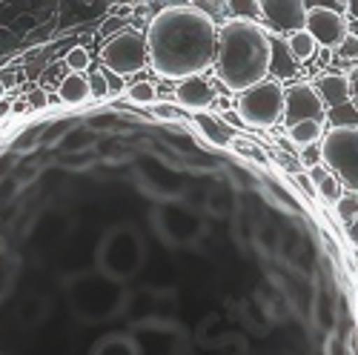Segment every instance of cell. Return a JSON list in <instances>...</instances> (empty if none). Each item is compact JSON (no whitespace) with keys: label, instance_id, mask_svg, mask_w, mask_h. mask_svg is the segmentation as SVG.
Segmentation results:
<instances>
[{"label":"cell","instance_id":"1","mask_svg":"<svg viewBox=\"0 0 358 355\" xmlns=\"http://www.w3.org/2000/svg\"><path fill=\"white\" fill-rule=\"evenodd\" d=\"M218 26L210 12L192 3L164 6L146 29L149 66L166 80L201 78L215 66Z\"/></svg>","mask_w":358,"mask_h":355},{"label":"cell","instance_id":"2","mask_svg":"<svg viewBox=\"0 0 358 355\" xmlns=\"http://www.w3.org/2000/svg\"><path fill=\"white\" fill-rule=\"evenodd\" d=\"M273 66V35L247 17H229L218 29L215 46V75L229 92H247L255 83L266 80Z\"/></svg>","mask_w":358,"mask_h":355},{"label":"cell","instance_id":"3","mask_svg":"<svg viewBox=\"0 0 358 355\" xmlns=\"http://www.w3.org/2000/svg\"><path fill=\"white\" fill-rule=\"evenodd\" d=\"M284 106H287V89L281 86V80L266 78L238 95L235 115L241 117V124L252 129H273L284 117Z\"/></svg>","mask_w":358,"mask_h":355},{"label":"cell","instance_id":"4","mask_svg":"<svg viewBox=\"0 0 358 355\" xmlns=\"http://www.w3.org/2000/svg\"><path fill=\"white\" fill-rule=\"evenodd\" d=\"M321 158L330 175H336V181L358 195V126L327 132L321 140Z\"/></svg>","mask_w":358,"mask_h":355},{"label":"cell","instance_id":"5","mask_svg":"<svg viewBox=\"0 0 358 355\" xmlns=\"http://www.w3.org/2000/svg\"><path fill=\"white\" fill-rule=\"evenodd\" d=\"M101 61L103 69L124 78V75H135L143 66H149V49H146V35L138 29L124 26L121 32H115L103 49H101Z\"/></svg>","mask_w":358,"mask_h":355},{"label":"cell","instance_id":"6","mask_svg":"<svg viewBox=\"0 0 358 355\" xmlns=\"http://www.w3.org/2000/svg\"><path fill=\"white\" fill-rule=\"evenodd\" d=\"M141 261H143V244H141V238L132 229L109 232L103 238V244H101V252H98L101 273L115 278V281L135 275Z\"/></svg>","mask_w":358,"mask_h":355},{"label":"cell","instance_id":"7","mask_svg":"<svg viewBox=\"0 0 358 355\" xmlns=\"http://www.w3.org/2000/svg\"><path fill=\"white\" fill-rule=\"evenodd\" d=\"M324 117H327V106L318 98L313 83L301 80V83H292L287 89V106H284V124H287V129H292L295 124H304V121L324 124Z\"/></svg>","mask_w":358,"mask_h":355},{"label":"cell","instance_id":"8","mask_svg":"<svg viewBox=\"0 0 358 355\" xmlns=\"http://www.w3.org/2000/svg\"><path fill=\"white\" fill-rule=\"evenodd\" d=\"M307 32L318 46L327 49H338L344 43L347 32V17L338 9H327V6H313L307 9Z\"/></svg>","mask_w":358,"mask_h":355},{"label":"cell","instance_id":"9","mask_svg":"<svg viewBox=\"0 0 358 355\" xmlns=\"http://www.w3.org/2000/svg\"><path fill=\"white\" fill-rule=\"evenodd\" d=\"M261 15L266 17L273 29L278 32H304L307 29V6L298 3V0H264L261 3Z\"/></svg>","mask_w":358,"mask_h":355},{"label":"cell","instance_id":"10","mask_svg":"<svg viewBox=\"0 0 358 355\" xmlns=\"http://www.w3.org/2000/svg\"><path fill=\"white\" fill-rule=\"evenodd\" d=\"M175 98H178V103H181V106H187V109H192V112L201 115L206 106L215 101V92H213V83L210 80H203V78H187V80L178 83Z\"/></svg>","mask_w":358,"mask_h":355},{"label":"cell","instance_id":"11","mask_svg":"<svg viewBox=\"0 0 358 355\" xmlns=\"http://www.w3.org/2000/svg\"><path fill=\"white\" fill-rule=\"evenodd\" d=\"M315 92L324 101V106H344L350 103V86H347V75H321L315 83Z\"/></svg>","mask_w":358,"mask_h":355},{"label":"cell","instance_id":"12","mask_svg":"<svg viewBox=\"0 0 358 355\" xmlns=\"http://www.w3.org/2000/svg\"><path fill=\"white\" fill-rule=\"evenodd\" d=\"M57 98H61L64 103H72V106L89 101V98H92V86H89V78L69 72V75L61 80V86H57Z\"/></svg>","mask_w":358,"mask_h":355},{"label":"cell","instance_id":"13","mask_svg":"<svg viewBox=\"0 0 358 355\" xmlns=\"http://www.w3.org/2000/svg\"><path fill=\"white\" fill-rule=\"evenodd\" d=\"M195 121H198V126L203 129V135L210 138L213 143H218V146H229V143H232L235 129H229L227 121H221V117H213V115H203V112H201Z\"/></svg>","mask_w":358,"mask_h":355},{"label":"cell","instance_id":"14","mask_svg":"<svg viewBox=\"0 0 358 355\" xmlns=\"http://www.w3.org/2000/svg\"><path fill=\"white\" fill-rule=\"evenodd\" d=\"M92 355H141L138 344L129 335H106L103 341H98V347L92 349Z\"/></svg>","mask_w":358,"mask_h":355},{"label":"cell","instance_id":"15","mask_svg":"<svg viewBox=\"0 0 358 355\" xmlns=\"http://www.w3.org/2000/svg\"><path fill=\"white\" fill-rule=\"evenodd\" d=\"M289 132V140L292 143H298L304 150V146H313V143H318L321 140V135H324V129H321V124H315V121H304V124H295L292 129H287Z\"/></svg>","mask_w":358,"mask_h":355},{"label":"cell","instance_id":"16","mask_svg":"<svg viewBox=\"0 0 358 355\" xmlns=\"http://www.w3.org/2000/svg\"><path fill=\"white\" fill-rule=\"evenodd\" d=\"M287 46H289V55L295 57V61H310V57L315 55V49H318V43L313 41V35L307 32V29H304V32L289 35Z\"/></svg>","mask_w":358,"mask_h":355},{"label":"cell","instance_id":"17","mask_svg":"<svg viewBox=\"0 0 358 355\" xmlns=\"http://www.w3.org/2000/svg\"><path fill=\"white\" fill-rule=\"evenodd\" d=\"M289 46L287 43H278V38H273V66H270V72H275L278 78H289L292 72H295V57H287L284 52H287Z\"/></svg>","mask_w":358,"mask_h":355},{"label":"cell","instance_id":"18","mask_svg":"<svg viewBox=\"0 0 358 355\" xmlns=\"http://www.w3.org/2000/svg\"><path fill=\"white\" fill-rule=\"evenodd\" d=\"M129 101L132 103H138V106H152L155 103V98H158V86L155 83H149V80H138V83H132L129 86Z\"/></svg>","mask_w":358,"mask_h":355},{"label":"cell","instance_id":"19","mask_svg":"<svg viewBox=\"0 0 358 355\" xmlns=\"http://www.w3.org/2000/svg\"><path fill=\"white\" fill-rule=\"evenodd\" d=\"M327 117H330L333 129H341V126H358V109L352 103H344V106H336V109H327Z\"/></svg>","mask_w":358,"mask_h":355},{"label":"cell","instance_id":"20","mask_svg":"<svg viewBox=\"0 0 358 355\" xmlns=\"http://www.w3.org/2000/svg\"><path fill=\"white\" fill-rule=\"evenodd\" d=\"M64 64H66L75 75H86V69H89V52H86L83 46H75V49H69V52H66Z\"/></svg>","mask_w":358,"mask_h":355},{"label":"cell","instance_id":"21","mask_svg":"<svg viewBox=\"0 0 358 355\" xmlns=\"http://www.w3.org/2000/svg\"><path fill=\"white\" fill-rule=\"evenodd\" d=\"M336 206H338V215H341L347 224L358 221V198H355V195H344V198H338Z\"/></svg>","mask_w":358,"mask_h":355},{"label":"cell","instance_id":"22","mask_svg":"<svg viewBox=\"0 0 358 355\" xmlns=\"http://www.w3.org/2000/svg\"><path fill=\"white\" fill-rule=\"evenodd\" d=\"M318 195L327 198V201H338L341 198V184L336 181V175H327L324 181L318 184Z\"/></svg>","mask_w":358,"mask_h":355},{"label":"cell","instance_id":"23","mask_svg":"<svg viewBox=\"0 0 358 355\" xmlns=\"http://www.w3.org/2000/svg\"><path fill=\"white\" fill-rule=\"evenodd\" d=\"M336 52H338V57H344V61H358V35H347Z\"/></svg>","mask_w":358,"mask_h":355},{"label":"cell","instance_id":"24","mask_svg":"<svg viewBox=\"0 0 358 355\" xmlns=\"http://www.w3.org/2000/svg\"><path fill=\"white\" fill-rule=\"evenodd\" d=\"M301 164L307 166V169H315V166H321L324 164V158H321V146H304L301 150Z\"/></svg>","mask_w":358,"mask_h":355},{"label":"cell","instance_id":"25","mask_svg":"<svg viewBox=\"0 0 358 355\" xmlns=\"http://www.w3.org/2000/svg\"><path fill=\"white\" fill-rule=\"evenodd\" d=\"M229 9L235 12V17H244L247 15V20H252L261 12V3H241V0H238V3H229Z\"/></svg>","mask_w":358,"mask_h":355},{"label":"cell","instance_id":"26","mask_svg":"<svg viewBox=\"0 0 358 355\" xmlns=\"http://www.w3.org/2000/svg\"><path fill=\"white\" fill-rule=\"evenodd\" d=\"M347 86H350V103L358 109V64H352V69L347 72Z\"/></svg>","mask_w":358,"mask_h":355},{"label":"cell","instance_id":"27","mask_svg":"<svg viewBox=\"0 0 358 355\" xmlns=\"http://www.w3.org/2000/svg\"><path fill=\"white\" fill-rule=\"evenodd\" d=\"M152 115L161 121H178V109L172 103H152Z\"/></svg>","mask_w":358,"mask_h":355},{"label":"cell","instance_id":"28","mask_svg":"<svg viewBox=\"0 0 358 355\" xmlns=\"http://www.w3.org/2000/svg\"><path fill=\"white\" fill-rule=\"evenodd\" d=\"M89 86H92V95H95V98H103V95H109V86H106V78H103V72H101V75H95V78H89Z\"/></svg>","mask_w":358,"mask_h":355},{"label":"cell","instance_id":"29","mask_svg":"<svg viewBox=\"0 0 358 355\" xmlns=\"http://www.w3.org/2000/svg\"><path fill=\"white\" fill-rule=\"evenodd\" d=\"M103 78H106V86H109V95L112 92H121V89H124V78H117V75H112L106 69H103Z\"/></svg>","mask_w":358,"mask_h":355},{"label":"cell","instance_id":"30","mask_svg":"<svg viewBox=\"0 0 358 355\" xmlns=\"http://www.w3.org/2000/svg\"><path fill=\"white\" fill-rule=\"evenodd\" d=\"M46 92H43V89H35V92L32 95H29V106H32V109H43L46 106Z\"/></svg>","mask_w":358,"mask_h":355},{"label":"cell","instance_id":"31","mask_svg":"<svg viewBox=\"0 0 358 355\" xmlns=\"http://www.w3.org/2000/svg\"><path fill=\"white\" fill-rule=\"evenodd\" d=\"M327 175H330V169H327L324 164H321V166H315V169H310V178H313V181H315V187H318V184L324 181V178H327Z\"/></svg>","mask_w":358,"mask_h":355},{"label":"cell","instance_id":"32","mask_svg":"<svg viewBox=\"0 0 358 355\" xmlns=\"http://www.w3.org/2000/svg\"><path fill=\"white\" fill-rule=\"evenodd\" d=\"M347 238H350V244H352V247H358V221L347 224Z\"/></svg>","mask_w":358,"mask_h":355},{"label":"cell","instance_id":"33","mask_svg":"<svg viewBox=\"0 0 358 355\" xmlns=\"http://www.w3.org/2000/svg\"><path fill=\"white\" fill-rule=\"evenodd\" d=\"M347 15L352 20H358V0H350V3H347Z\"/></svg>","mask_w":358,"mask_h":355},{"label":"cell","instance_id":"34","mask_svg":"<svg viewBox=\"0 0 358 355\" xmlns=\"http://www.w3.org/2000/svg\"><path fill=\"white\" fill-rule=\"evenodd\" d=\"M0 95H3V83H0Z\"/></svg>","mask_w":358,"mask_h":355}]
</instances>
